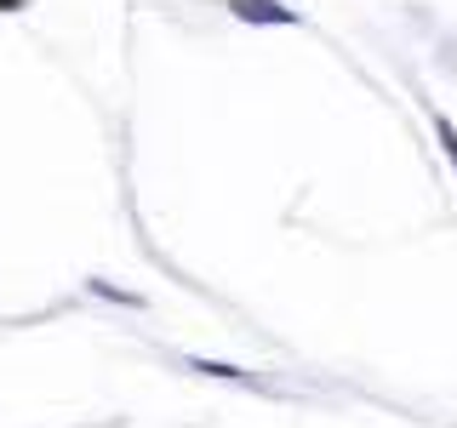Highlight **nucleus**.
I'll use <instances>...</instances> for the list:
<instances>
[{
	"label": "nucleus",
	"instance_id": "f257e3e1",
	"mask_svg": "<svg viewBox=\"0 0 457 428\" xmlns=\"http://www.w3.org/2000/svg\"><path fill=\"white\" fill-rule=\"evenodd\" d=\"M440 143H446V154H452V166H457V132H452V120H440Z\"/></svg>",
	"mask_w": 457,
	"mask_h": 428
}]
</instances>
